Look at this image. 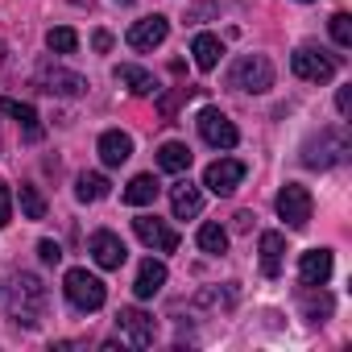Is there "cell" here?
Wrapping results in <instances>:
<instances>
[{"label": "cell", "mask_w": 352, "mask_h": 352, "mask_svg": "<svg viewBox=\"0 0 352 352\" xmlns=\"http://www.w3.org/2000/svg\"><path fill=\"white\" fill-rule=\"evenodd\" d=\"M9 302H13V319L25 323V327H38L42 323V311H46V286L38 274H21L9 290Z\"/></svg>", "instance_id": "6da1fadb"}, {"label": "cell", "mask_w": 352, "mask_h": 352, "mask_svg": "<svg viewBox=\"0 0 352 352\" xmlns=\"http://www.w3.org/2000/svg\"><path fill=\"white\" fill-rule=\"evenodd\" d=\"M344 157H348V133L344 129H323L319 137H311L302 145V166H311V170H331Z\"/></svg>", "instance_id": "7a4b0ae2"}, {"label": "cell", "mask_w": 352, "mask_h": 352, "mask_svg": "<svg viewBox=\"0 0 352 352\" xmlns=\"http://www.w3.org/2000/svg\"><path fill=\"white\" fill-rule=\"evenodd\" d=\"M228 83H232L236 91H253V96H261V91L274 87V63H270L265 54H241V58L232 63Z\"/></svg>", "instance_id": "3957f363"}, {"label": "cell", "mask_w": 352, "mask_h": 352, "mask_svg": "<svg viewBox=\"0 0 352 352\" xmlns=\"http://www.w3.org/2000/svg\"><path fill=\"white\" fill-rule=\"evenodd\" d=\"M63 290H67V302H71L75 311H100L104 298H108V286H104L96 274H87L83 265H79V270H67Z\"/></svg>", "instance_id": "277c9868"}, {"label": "cell", "mask_w": 352, "mask_h": 352, "mask_svg": "<svg viewBox=\"0 0 352 352\" xmlns=\"http://www.w3.org/2000/svg\"><path fill=\"white\" fill-rule=\"evenodd\" d=\"M311 212H315V199H311V191H307V187L286 183V187L278 191V216H282L294 232L311 224Z\"/></svg>", "instance_id": "5b68a950"}, {"label": "cell", "mask_w": 352, "mask_h": 352, "mask_svg": "<svg viewBox=\"0 0 352 352\" xmlns=\"http://www.w3.org/2000/svg\"><path fill=\"white\" fill-rule=\"evenodd\" d=\"M290 67H294V75L307 79V83H327V79L336 75V58L323 54V50H311V46H298V50L290 54Z\"/></svg>", "instance_id": "8992f818"}, {"label": "cell", "mask_w": 352, "mask_h": 352, "mask_svg": "<svg viewBox=\"0 0 352 352\" xmlns=\"http://www.w3.org/2000/svg\"><path fill=\"white\" fill-rule=\"evenodd\" d=\"M199 137L208 141V145H216V149H232L236 141H241V133H236V124L220 112V108H204L199 112Z\"/></svg>", "instance_id": "52a82bcc"}, {"label": "cell", "mask_w": 352, "mask_h": 352, "mask_svg": "<svg viewBox=\"0 0 352 352\" xmlns=\"http://www.w3.org/2000/svg\"><path fill=\"white\" fill-rule=\"evenodd\" d=\"M116 327L133 340V348H153V340H157V323H153V315L141 311V307H120Z\"/></svg>", "instance_id": "ba28073f"}, {"label": "cell", "mask_w": 352, "mask_h": 352, "mask_svg": "<svg viewBox=\"0 0 352 352\" xmlns=\"http://www.w3.org/2000/svg\"><path fill=\"white\" fill-rule=\"evenodd\" d=\"M241 179H245V162H236V157H220L204 170V187L212 195H232L241 187Z\"/></svg>", "instance_id": "9c48e42d"}, {"label": "cell", "mask_w": 352, "mask_h": 352, "mask_svg": "<svg viewBox=\"0 0 352 352\" xmlns=\"http://www.w3.org/2000/svg\"><path fill=\"white\" fill-rule=\"evenodd\" d=\"M133 232H137L149 249H157V253H174V249H179V232H174L166 220H157V216H137V220H133Z\"/></svg>", "instance_id": "30bf717a"}, {"label": "cell", "mask_w": 352, "mask_h": 352, "mask_svg": "<svg viewBox=\"0 0 352 352\" xmlns=\"http://www.w3.org/2000/svg\"><path fill=\"white\" fill-rule=\"evenodd\" d=\"M91 257H96V265L100 270H120L124 261H129V249H124V241L116 236V232H108V228H100V232H91Z\"/></svg>", "instance_id": "8fae6325"}, {"label": "cell", "mask_w": 352, "mask_h": 352, "mask_svg": "<svg viewBox=\"0 0 352 352\" xmlns=\"http://www.w3.org/2000/svg\"><path fill=\"white\" fill-rule=\"evenodd\" d=\"M166 34H170V21H166L162 13H153V17L133 21V30H129V46H133V50H153V46L166 42Z\"/></svg>", "instance_id": "7c38bea8"}, {"label": "cell", "mask_w": 352, "mask_h": 352, "mask_svg": "<svg viewBox=\"0 0 352 352\" xmlns=\"http://www.w3.org/2000/svg\"><path fill=\"white\" fill-rule=\"evenodd\" d=\"M38 87L50 91V96H83L87 91V79L75 75V71H63V67H42Z\"/></svg>", "instance_id": "4fadbf2b"}, {"label": "cell", "mask_w": 352, "mask_h": 352, "mask_svg": "<svg viewBox=\"0 0 352 352\" xmlns=\"http://www.w3.org/2000/svg\"><path fill=\"white\" fill-rule=\"evenodd\" d=\"M331 278V253L327 249H307L298 257V282L302 286H327Z\"/></svg>", "instance_id": "5bb4252c"}, {"label": "cell", "mask_w": 352, "mask_h": 352, "mask_svg": "<svg viewBox=\"0 0 352 352\" xmlns=\"http://www.w3.org/2000/svg\"><path fill=\"white\" fill-rule=\"evenodd\" d=\"M170 208H174V216H179V220H191V216L204 212V191L191 179H179V183L170 187Z\"/></svg>", "instance_id": "9a60e30c"}, {"label": "cell", "mask_w": 352, "mask_h": 352, "mask_svg": "<svg viewBox=\"0 0 352 352\" xmlns=\"http://www.w3.org/2000/svg\"><path fill=\"white\" fill-rule=\"evenodd\" d=\"M100 162L104 166H124L129 157H133V137L129 133H120V129H108V133H100Z\"/></svg>", "instance_id": "2e32d148"}, {"label": "cell", "mask_w": 352, "mask_h": 352, "mask_svg": "<svg viewBox=\"0 0 352 352\" xmlns=\"http://www.w3.org/2000/svg\"><path fill=\"white\" fill-rule=\"evenodd\" d=\"M257 249H261V274L265 278H278L282 274V261H286V236L282 232H261Z\"/></svg>", "instance_id": "e0dca14e"}, {"label": "cell", "mask_w": 352, "mask_h": 352, "mask_svg": "<svg viewBox=\"0 0 352 352\" xmlns=\"http://www.w3.org/2000/svg\"><path fill=\"white\" fill-rule=\"evenodd\" d=\"M162 286H166V265L162 261H141V270H137V282H133V294L137 298H153V294H162Z\"/></svg>", "instance_id": "ac0fdd59"}, {"label": "cell", "mask_w": 352, "mask_h": 352, "mask_svg": "<svg viewBox=\"0 0 352 352\" xmlns=\"http://www.w3.org/2000/svg\"><path fill=\"white\" fill-rule=\"evenodd\" d=\"M0 112H5V116H13V120L25 129V141H42V124H38V112H34L30 104H21V100L5 96V100H0Z\"/></svg>", "instance_id": "d6986e66"}, {"label": "cell", "mask_w": 352, "mask_h": 352, "mask_svg": "<svg viewBox=\"0 0 352 352\" xmlns=\"http://www.w3.org/2000/svg\"><path fill=\"white\" fill-rule=\"evenodd\" d=\"M191 145H183V141H166L162 149H157V166L166 170V174H187L191 170Z\"/></svg>", "instance_id": "ffe728a7"}, {"label": "cell", "mask_w": 352, "mask_h": 352, "mask_svg": "<svg viewBox=\"0 0 352 352\" xmlns=\"http://www.w3.org/2000/svg\"><path fill=\"white\" fill-rule=\"evenodd\" d=\"M191 54H195V67H199V71H216L220 58H224V42H220L216 34H199V38L191 42Z\"/></svg>", "instance_id": "44dd1931"}, {"label": "cell", "mask_w": 352, "mask_h": 352, "mask_svg": "<svg viewBox=\"0 0 352 352\" xmlns=\"http://www.w3.org/2000/svg\"><path fill=\"white\" fill-rule=\"evenodd\" d=\"M112 75H116V83H124L133 96H157V79H153L149 71H141V67H129V63H120Z\"/></svg>", "instance_id": "7402d4cb"}, {"label": "cell", "mask_w": 352, "mask_h": 352, "mask_svg": "<svg viewBox=\"0 0 352 352\" xmlns=\"http://www.w3.org/2000/svg\"><path fill=\"white\" fill-rule=\"evenodd\" d=\"M157 191H162V187H157L153 174H137V179L124 187V195H120V199H124L129 208H145V204H153V199H157Z\"/></svg>", "instance_id": "603a6c76"}, {"label": "cell", "mask_w": 352, "mask_h": 352, "mask_svg": "<svg viewBox=\"0 0 352 352\" xmlns=\"http://www.w3.org/2000/svg\"><path fill=\"white\" fill-rule=\"evenodd\" d=\"M108 191H112V183L104 179V174H79V179H75L79 204H100V199H108Z\"/></svg>", "instance_id": "cb8c5ba5"}, {"label": "cell", "mask_w": 352, "mask_h": 352, "mask_svg": "<svg viewBox=\"0 0 352 352\" xmlns=\"http://www.w3.org/2000/svg\"><path fill=\"white\" fill-rule=\"evenodd\" d=\"M195 245H199L204 253L220 257V253L228 249V232H224L220 224H199V232H195Z\"/></svg>", "instance_id": "d4e9b609"}, {"label": "cell", "mask_w": 352, "mask_h": 352, "mask_svg": "<svg viewBox=\"0 0 352 352\" xmlns=\"http://www.w3.org/2000/svg\"><path fill=\"white\" fill-rule=\"evenodd\" d=\"M302 307H307V319L311 323H323L327 315H331V298L319 290V298H315V286H302Z\"/></svg>", "instance_id": "484cf974"}, {"label": "cell", "mask_w": 352, "mask_h": 352, "mask_svg": "<svg viewBox=\"0 0 352 352\" xmlns=\"http://www.w3.org/2000/svg\"><path fill=\"white\" fill-rule=\"evenodd\" d=\"M46 46H50L54 54H75V50H79V34H75L71 25H58V30L46 34Z\"/></svg>", "instance_id": "4316f807"}, {"label": "cell", "mask_w": 352, "mask_h": 352, "mask_svg": "<svg viewBox=\"0 0 352 352\" xmlns=\"http://www.w3.org/2000/svg\"><path fill=\"white\" fill-rule=\"evenodd\" d=\"M17 199H21V216L25 220H46V199H42L38 187H21Z\"/></svg>", "instance_id": "83f0119b"}, {"label": "cell", "mask_w": 352, "mask_h": 352, "mask_svg": "<svg viewBox=\"0 0 352 352\" xmlns=\"http://www.w3.org/2000/svg\"><path fill=\"white\" fill-rule=\"evenodd\" d=\"M191 96H199V87H174L170 96H162V100H157V112H162V120H174L179 104H187Z\"/></svg>", "instance_id": "f1b7e54d"}, {"label": "cell", "mask_w": 352, "mask_h": 352, "mask_svg": "<svg viewBox=\"0 0 352 352\" xmlns=\"http://www.w3.org/2000/svg\"><path fill=\"white\" fill-rule=\"evenodd\" d=\"M331 38H336V46H344V50L352 46V17H348V13H336V17H331Z\"/></svg>", "instance_id": "f546056e"}, {"label": "cell", "mask_w": 352, "mask_h": 352, "mask_svg": "<svg viewBox=\"0 0 352 352\" xmlns=\"http://www.w3.org/2000/svg\"><path fill=\"white\" fill-rule=\"evenodd\" d=\"M9 220H13V191L0 183V228H5Z\"/></svg>", "instance_id": "4dcf8cb0"}, {"label": "cell", "mask_w": 352, "mask_h": 352, "mask_svg": "<svg viewBox=\"0 0 352 352\" xmlns=\"http://www.w3.org/2000/svg\"><path fill=\"white\" fill-rule=\"evenodd\" d=\"M38 257H42L46 265H58V261H63V249H58L54 241H42V245H38Z\"/></svg>", "instance_id": "1f68e13d"}, {"label": "cell", "mask_w": 352, "mask_h": 352, "mask_svg": "<svg viewBox=\"0 0 352 352\" xmlns=\"http://www.w3.org/2000/svg\"><path fill=\"white\" fill-rule=\"evenodd\" d=\"M348 108H352V87H340V91H336V112L348 116Z\"/></svg>", "instance_id": "d6a6232c"}, {"label": "cell", "mask_w": 352, "mask_h": 352, "mask_svg": "<svg viewBox=\"0 0 352 352\" xmlns=\"http://www.w3.org/2000/svg\"><path fill=\"white\" fill-rule=\"evenodd\" d=\"M91 46H96L100 54H104V50H112V34H108V30H96V34H91Z\"/></svg>", "instance_id": "836d02e7"}, {"label": "cell", "mask_w": 352, "mask_h": 352, "mask_svg": "<svg viewBox=\"0 0 352 352\" xmlns=\"http://www.w3.org/2000/svg\"><path fill=\"white\" fill-rule=\"evenodd\" d=\"M216 13V5H195L191 13H187V21H199V17H212Z\"/></svg>", "instance_id": "e575fe53"}, {"label": "cell", "mask_w": 352, "mask_h": 352, "mask_svg": "<svg viewBox=\"0 0 352 352\" xmlns=\"http://www.w3.org/2000/svg\"><path fill=\"white\" fill-rule=\"evenodd\" d=\"M253 228V212H236V232H249Z\"/></svg>", "instance_id": "d590c367"}, {"label": "cell", "mask_w": 352, "mask_h": 352, "mask_svg": "<svg viewBox=\"0 0 352 352\" xmlns=\"http://www.w3.org/2000/svg\"><path fill=\"white\" fill-rule=\"evenodd\" d=\"M116 5H133V0H116Z\"/></svg>", "instance_id": "8d00e7d4"}, {"label": "cell", "mask_w": 352, "mask_h": 352, "mask_svg": "<svg viewBox=\"0 0 352 352\" xmlns=\"http://www.w3.org/2000/svg\"><path fill=\"white\" fill-rule=\"evenodd\" d=\"M0 58H5V46H0Z\"/></svg>", "instance_id": "74e56055"}, {"label": "cell", "mask_w": 352, "mask_h": 352, "mask_svg": "<svg viewBox=\"0 0 352 352\" xmlns=\"http://www.w3.org/2000/svg\"><path fill=\"white\" fill-rule=\"evenodd\" d=\"M0 294H5V290H0Z\"/></svg>", "instance_id": "f35d334b"}]
</instances>
